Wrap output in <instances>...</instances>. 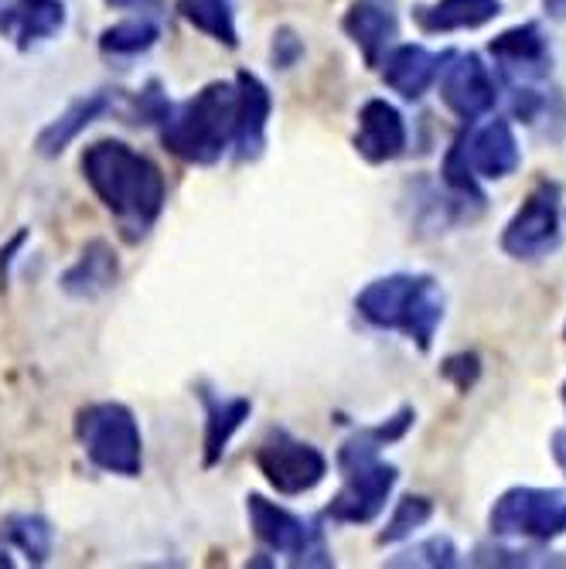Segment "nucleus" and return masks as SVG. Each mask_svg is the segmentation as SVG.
Wrapping results in <instances>:
<instances>
[{
  "instance_id": "aec40b11",
  "label": "nucleus",
  "mask_w": 566,
  "mask_h": 569,
  "mask_svg": "<svg viewBox=\"0 0 566 569\" xmlns=\"http://www.w3.org/2000/svg\"><path fill=\"white\" fill-rule=\"evenodd\" d=\"M120 280V256L107 239H89L79 260L59 277V287L72 300H99Z\"/></svg>"
},
{
  "instance_id": "a878e982",
  "label": "nucleus",
  "mask_w": 566,
  "mask_h": 569,
  "mask_svg": "<svg viewBox=\"0 0 566 569\" xmlns=\"http://www.w3.org/2000/svg\"><path fill=\"white\" fill-rule=\"evenodd\" d=\"M386 566H393V569H403V566H417V569L420 566H427V569H454V566H460V552H457V546L447 536H430V539H424L417 546L403 549L399 556H389Z\"/></svg>"
},
{
  "instance_id": "7ed1b4c3",
  "label": "nucleus",
  "mask_w": 566,
  "mask_h": 569,
  "mask_svg": "<svg viewBox=\"0 0 566 569\" xmlns=\"http://www.w3.org/2000/svg\"><path fill=\"white\" fill-rule=\"evenodd\" d=\"M444 290L430 273H389L355 293L358 318L379 331L409 338L420 351L434 348L444 325Z\"/></svg>"
},
{
  "instance_id": "c756f323",
  "label": "nucleus",
  "mask_w": 566,
  "mask_h": 569,
  "mask_svg": "<svg viewBox=\"0 0 566 569\" xmlns=\"http://www.w3.org/2000/svg\"><path fill=\"white\" fill-rule=\"evenodd\" d=\"M440 372H444V379H450L460 392H468V389L475 386L478 372H481L478 355H454V358H447V361H444Z\"/></svg>"
},
{
  "instance_id": "393cba45",
  "label": "nucleus",
  "mask_w": 566,
  "mask_h": 569,
  "mask_svg": "<svg viewBox=\"0 0 566 569\" xmlns=\"http://www.w3.org/2000/svg\"><path fill=\"white\" fill-rule=\"evenodd\" d=\"M434 519V501L427 495H406L396 501L393 515H389V522L386 529L376 536L379 546H396L403 539H409L417 529H424L427 522Z\"/></svg>"
},
{
  "instance_id": "7c9ffc66",
  "label": "nucleus",
  "mask_w": 566,
  "mask_h": 569,
  "mask_svg": "<svg viewBox=\"0 0 566 569\" xmlns=\"http://www.w3.org/2000/svg\"><path fill=\"white\" fill-rule=\"evenodd\" d=\"M107 8H117V11H140V14H150V11H161L165 0H102Z\"/></svg>"
},
{
  "instance_id": "f257e3e1",
  "label": "nucleus",
  "mask_w": 566,
  "mask_h": 569,
  "mask_svg": "<svg viewBox=\"0 0 566 569\" xmlns=\"http://www.w3.org/2000/svg\"><path fill=\"white\" fill-rule=\"evenodd\" d=\"M82 178L113 216L120 236L137 246L161 222L168 204V181L158 161L123 140H96L82 150Z\"/></svg>"
},
{
  "instance_id": "2eb2a0df",
  "label": "nucleus",
  "mask_w": 566,
  "mask_h": 569,
  "mask_svg": "<svg viewBox=\"0 0 566 569\" xmlns=\"http://www.w3.org/2000/svg\"><path fill=\"white\" fill-rule=\"evenodd\" d=\"M450 51H430L427 44H414V41H403V44H393L383 62H379V72H383V82L406 102H417L424 99L437 79H440V69L447 66Z\"/></svg>"
},
{
  "instance_id": "20e7f679",
  "label": "nucleus",
  "mask_w": 566,
  "mask_h": 569,
  "mask_svg": "<svg viewBox=\"0 0 566 569\" xmlns=\"http://www.w3.org/2000/svg\"><path fill=\"white\" fill-rule=\"evenodd\" d=\"M232 120H236V86L232 82H209L191 99L175 102L158 137L168 153L195 168L219 164L232 147Z\"/></svg>"
},
{
  "instance_id": "4468645a",
  "label": "nucleus",
  "mask_w": 566,
  "mask_h": 569,
  "mask_svg": "<svg viewBox=\"0 0 566 569\" xmlns=\"http://www.w3.org/2000/svg\"><path fill=\"white\" fill-rule=\"evenodd\" d=\"M471 130L460 133L465 140V158L475 171V178L485 181H502L512 178L523 164V150H519V137L512 130V120L505 117H491L485 123H468Z\"/></svg>"
},
{
  "instance_id": "4be33fe9",
  "label": "nucleus",
  "mask_w": 566,
  "mask_h": 569,
  "mask_svg": "<svg viewBox=\"0 0 566 569\" xmlns=\"http://www.w3.org/2000/svg\"><path fill=\"white\" fill-rule=\"evenodd\" d=\"M0 546L18 549L28 566H44L56 552V529L34 511H11L0 519Z\"/></svg>"
},
{
  "instance_id": "ddd939ff",
  "label": "nucleus",
  "mask_w": 566,
  "mask_h": 569,
  "mask_svg": "<svg viewBox=\"0 0 566 569\" xmlns=\"http://www.w3.org/2000/svg\"><path fill=\"white\" fill-rule=\"evenodd\" d=\"M66 24V0H0V41H11L18 51L56 41Z\"/></svg>"
},
{
  "instance_id": "b1692460",
  "label": "nucleus",
  "mask_w": 566,
  "mask_h": 569,
  "mask_svg": "<svg viewBox=\"0 0 566 569\" xmlns=\"http://www.w3.org/2000/svg\"><path fill=\"white\" fill-rule=\"evenodd\" d=\"M161 41V28L150 18H127L99 34V51L107 59H137Z\"/></svg>"
},
{
  "instance_id": "f3484780",
  "label": "nucleus",
  "mask_w": 566,
  "mask_h": 569,
  "mask_svg": "<svg viewBox=\"0 0 566 569\" xmlns=\"http://www.w3.org/2000/svg\"><path fill=\"white\" fill-rule=\"evenodd\" d=\"M351 143L366 164H389L406 153L409 130H406L403 113L389 99H369L366 107L358 110V130H355Z\"/></svg>"
},
{
  "instance_id": "f8f14e48",
  "label": "nucleus",
  "mask_w": 566,
  "mask_h": 569,
  "mask_svg": "<svg viewBox=\"0 0 566 569\" xmlns=\"http://www.w3.org/2000/svg\"><path fill=\"white\" fill-rule=\"evenodd\" d=\"M232 86H236V120H232V147L229 150L239 164H252V161H260L267 150L274 96H270V86L249 69H239Z\"/></svg>"
},
{
  "instance_id": "a211bd4d",
  "label": "nucleus",
  "mask_w": 566,
  "mask_h": 569,
  "mask_svg": "<svg viewBox=\"0 0 566 569\" xmlns=\"http://www.w3.org/2000/svg\"><path fill=\"white\" fill-rule=\"evenodd\" d=\"M113 110H120V89H96V92L72 99L69 107L38 133L34 150L41 158H59V153H66L96 120H102Z\"/></svg>"
},
{
  "instance_id": "412c9836",
  "label": "nucleus",
  "mask_w": 566,
  "mask_h": 569,
  "mask_svg": "<svg viewBox=\"0 0 566 569\" xmlns=\"http://www.w3.org/2000/svg\"><path fill=\"white\" fill-rule=\"evenodd\" d=\"M502 14V0H434V4L414 8V24L424 34H450L471 31Z\"/></svg>"
},
{
  "instance_id": "dca6fc26",
  "label": "nucleus",
  "mask_w": 566,
  "mask_h": 569,
  "mask_svg": "<svg viewBox=\"0 0 566 569\" xmlns=\"http://www.w3.org/2000/svg\"><path fill=\"white\" fill-rule=\"evenodd\" d=\"M341 31L358 48V56L366 59L369 69H379L383 56L399 38V8L396 0H351Z\"/></svg>"
},
{
  "instance_id": "6ab92c4d",
  "label": "nucleus",
  "mask_w": 566,
  "mask_h": 569,
  "mask_svg": "<svg viewBox=\"0 0 566 569\" xmlns=\"http://www.w3.org/2000/svg\"><path fill=\"white\" fill-rule=\"evenodd\" d=\"M198 399L205 406V433H201V463L216 468L226 457L232 437L252 417V399L246 396H222L209 386H198Z\"/></svg>"
},
{
  "instance_id": "c85d7f7f",
  "label": "nucleus",
  "mask_w": 566,
  "mask_h": 569,
  "mask_svg": "<svg viewBox=\"0 0 566 569\" xmlns=\"http://www.w3.org/2000/svg\"><path fill=\"white\" fill-rule=\"evenodd\" d=\"M536 552H519V549H502V546H478L475 559L478 566H549L546 559H533Z\"/></svg>"
},
{
  "instance_id": "6e6552de",
  "label": "nucleus",
  "mask_w": 566,
  "mask_h": 569,
  "mask_svg": "<svg viewBox=\"0 0 566 569\" xmlns=\"http://www.w3.org/2000/svg\"><path fill=\"white\" fill-rule=\"evenodd\" d=\"M488 529L498 539L549 542L566 532L563 488H508L488 511Z\"/></svg>"
},
{
  "instance_id": "bb28decb",
  "label": "nucleus",
  "mask_w": 566,
  "mask_h": 569,
  "mask_svg": "<svg viewBox=\"0 0 566 569\" xmlns=\"http://www.w3.org/2000/svg\"><path fill=\"white\" fill-rule=\"evenodd\" d=\"M171 96L165 92V86L158 79H150L143 89H137L133 96H127V107H123V117L127 123L133 127H161L165 117L171 113Z\"/></svg>"
},
{
  "instance_id": "1a4fd4ad",
  "label": "nucleus",
  "mask_w": 566,
  "mask_h": 569,
  "mask_svg": "<svg viewBox=\"0 0 566 569\" xmlns=\"http://www.w3.org/2000/svg\"><path fill=\"white\" fill-rule=\"evenodd\" d=\"M256 471L264 475V481L277 495L300 498L328 478V457L315 443H307L294 437L290 430L277 427L264 437L260 447H256Z\"/></svg>"
},
{
  "instance_id": "473e14b6",
  "label": "nucleus",
  "mask_w": 566,
  "mask_h": 569,
  "mask_svg": "<svg viewBox=\"0 0 566 569\" xmlns=\"http://www.w3.org/2000/svg\"><path fill=\"white\" fill-rule=\"evenodd\" d=\"M543 11L553 21H566V0H543Z\"/></svg>"
},
{
  "instance_id": "5701e85b",
  "label": "nucleus",
  "mask_w": 566,
  "mask_h": 569,
  "mask_svg": "<svg viewBox=\"0 0 566 569\" xmlns=\"http://www.w3.org/2000/svg\"><path fill=\"white\" fill-rule=\"evenodd\" d=\"M178 18L188 21L195 31L212 38L216 44L239 48V24H236V0H178Z\"/></svg>"
},
{
  "instance_id": "9b49d317",
  "label": "nucleus",
  "mask_w": 566,
  "mask_h": 569,
  "mask_svg": "<svg viewBox=\"0 0 566 569\" xmlns=\"http://www.w3.org/2000/svg\"><path fill=\"white\" fill-rule=\"evenodd\" d=\"M437 86H440L444 107L465 123H478L498 102V82L491 69L481 62L478 51H450Z\"/></svg>"
},
{
  "instance_id": "0eeeda50",
  "label": "nucleus",
  "mask_w": 566,
  "mask_h": 569,
  "mask_svg": "<svg viewBox=\"0 0 566 569\" xmlns=\"http://www.w3.org/2000/svg\"><path fill=\"white\" fill-rule=\"evenodd\" d=\"M246 519L252 536L270 552L287 556L290 566H304V569L335 566L321 519H307V515H297L264 495H246Z\"/></svg>"
},
{
  "instance_id": "9d476101",
  "label": "nucleus",
  "mask_w": 566,
  "mask_h": 569,
  "mask_svg": "<svg viewBox=\"0 0 566 569\" xmlns=\"http://www.w3.org/2000/svg\"><path fill=\"white\" fill-rule=\"evenodd\" d=\"M559 246V184L539 181L523 209L508 219L502 232V249L512 260H543Z\"/></svg>"
},
{
  "instance_id": "423d86ee",
  "label": "nucleus",
  "mask_w": 566,
  "mask_h": 569,
  "mask_svg": "<svg viewBox=\"0 0 566 569\" xmlns=\"http://www.w3.org/2000/svg\"><path fill=\"white\" fill-rule=\"evenodd\" d=\"M76 440L86 460L102 475L140 478L143 433L137 412L117 399H99L76 412Z\"/></svg>"
},
{
  "instance_id": "39448f33",
  "label": "nucleus",
  "mask_w": 566,
  "mask_h": 569,
  "mask_svg": "<svg viewBox=\"0 0 566 569\" xmlns=\"http://www.w3.org/2000/svg\"><path fill=\"white\" fill-rule=\"evenodd\" d=\"M488 56L502 86L512 92V113L523 123H536L549 107L546 79L553 72V48L536 21L516 24L488 41Z\"/></svg>"
},
{
  "instance_id": "cd10ccee",
  "label": "nucleus",
  "mask_w": 566,
  "mask_h": 569,
  "mask_svg": "<svg viewBox=\"0 0 566 569\" xmlns=\"http://www.w3.org/2000/svg\"><path fill=\"white\" fill-rule=\"evenodd\" d=\"M304 38L294 31V28H277L274 31V38H270V66L274 69H280V72H290L294 66H300V59H304Z\"/></svg>"
},
{
  "instance_id": "72a5a7b5",
  "label": "nucleus",
  "mask_w": 566,
  "mask_h": 569,
  "mask_svg": "<svg viewBox=\"0 0 566 569\" xmlns=\"http://www.w3.org/2000/svg\"><path fill=\"white\" fill-rule=\"evenodd\" d=\"M563 406H566V382H563Z\"/></svg>"
},
{
  "instance_id": "f03ea898",
  "label": "nucleus",
  "mask_w": 566,
  "mask_h": 569,
  "mask_svg": "<svg viewBox=\"0 0 566 569\" xmlns=\"http://www.w3.org/2000/svg\"><path fill=\"white\" fill-rule=\"evenodd\" d=\"M417 412L414 406H403L393 412L389 420L376 427L355 430L341 447H338V471H341V488L325 508V519L338 526H369L386 511V501L399 481L396 463L383 460V447L403 440L414 427Z\"/></svg>"
},
{
  "instance_id": "2f4dec72",
  "label": "nucleus",
  "mask_w": 566,
  "mask_h": 569,
  "mask_svg": "<svg viewBox=\"0 0 566 569\" xmlns=\"http://www.w3.org/2000/svg\"><path fill=\"white\" fill-rule=\"evenodd\" d=\"M549 450H553V460H556V468H559V471L566 475V427L553 433V440H549Z\"/></svg>"
}]
</instances>
